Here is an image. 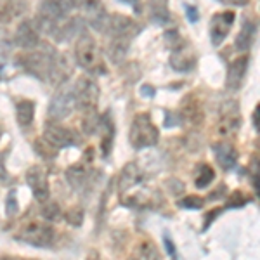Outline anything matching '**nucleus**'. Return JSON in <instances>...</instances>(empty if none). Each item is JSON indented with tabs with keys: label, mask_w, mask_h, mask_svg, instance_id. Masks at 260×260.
<instances>
[{
	"label": "nucleus",
	"mask_w": 260,
	"mask_h": 260,
	"mask_svg": "<svg viewBox=\"0 0 260 260\" xmlns=\"http://www.w3.org/2000/svg\"><path fill=\"white\" fill-rule=\"evenodd\" d=\"M44 137L45 141L50 142L56 149H62V148H77L80 146L83 139L82 136L77 132L75 128L64 127L59 121H50L47 120L44 125Z\"/></svg>",
	"instance_id": "obj_7"
},
{
	"label": "nucleus",
	"mask_w": 260,
	"mask_h": 260,
	"mask_svg": "<svg viewBox=\"0 0 260 260\" xmlns=\"http://www.w3.org/2000/svg\"><path fill=\"white\" fill-rule=\"evenodd\" d=\"M241 127V113L238 108L236 101H228L220 110V120H219V130L220 136L228 137L236 134V130Z\"/></svg>",
	"instance_id": "obj_13"
},
{
	"label": "nucleus",
	"mask_w": 260,
	"mask_h": 260,
	"mask_svg": "<svg viewBox=\"0 0 260 260\" xmlns=\"http://www.w3.org/2000/svg\"><path fill=\"white\" fill-rule=\"evenodd\" d=\"M16 240L26 243V245L37 246V248H49L56 240V231L47 222L33 220L28 222L26 225H23L16 233Z\"/></svg>",
	"instance_id": "obj_6"
},
{
	"label": "nucleus",
	"mask_w": 260,
	"mask_h": 260,
	"mask_svg": "<svg viewBox=\"0 0 260 260\" xmlns=\"http://www.w3.org/2000/svg\"><path fill=\"white\" fill-rule=\"evenodd\" d=\"M248 64H250V56H246V54L229 62L228 75H225V87L229 90L236 92L241 89L243 80L246 77V71H248Z\"/></svg>",
	"instance_id": "obj_15"
},
{
	"label": "nucleus",
	"mask_w": 260,
	"mask_h": 260,
	"mask_svg": "<svg viewBox=\"0 0 260 260\" xmlns=\"http://www.w3.org/2000/svg\"><path fill=\"white\" fill-rule=\"evenodd\" d=\"M142 172L139 170V167L136 163H128V165L123 167L120 174V180H118V189L120 192H125L127 189H132L134 186H137L139 182H142Z\"/></svg>",
	"instance_id": "obj_21"
},
{
	"label": "nucleus",
	"mask_w": 260,
	"mask_h": 260,
	"mask_svg": "<svg viewBox=\"0 0 260 260\" xmlns=\"http://www.w3.org/2000/svg\"><path fill=\"white\" fill-rule=\"evenodd\" d=\"M40 42V30L37 26L35 19H23L16 28L14 44L23 50H30L37 47Z\"/></svg>",
	"instance_id": "obj_14"
},
{
	"label": "nucleus",
	"mask_w": 260,
	"mask_h": 260,
	"mask_svg": "<svg viewBox=\"0 0 260 260\" xmlns=\"http://www.w3.org/2000/svg\"><path fill=\"white\" fill-rule=\"evenodd\" d=\"M0 137H2V127H0Z\"/></svg>",
	"instance_id": "obj_40"
},
{
	"label": "nucleus",
	"mask_w": 260,
	"mask_h": 260,
	"mask_svg": "<svg viewBox=\"0 0 260 260\" xmlns=\"http://www.w3.org/2000/svg\"><path fill=\"white\" fill-rule=\"evenodd\" d=\"M99 85L89 75H82L77 78L73 85V95H75V103H77V110H80L82 113L95 110L99 101Z\"/></svg>",
	"instance_id": "obj_8"
},
{
	"label": "nucleus",
	"mask_w": 260,
	"mask_h": 260,
	"mask_svg": "<svg viewBox=\"0 0 260 260\" xmlns=\"http://www.w3.org/2000/svg\"><path fill=\"white\" fill-rule=\"evenodd\" d=\"M163 241H165L167 251L170 253L172 260H177V250H175V245H174V241H172V238L169 236V234H165V236H163Z\"/></svg>",
	"instance_id": "obj_34"
},
{
	"label": "nucleus",
	"mask_w": 260,
	"mask_h": 260,
	"mask_svg": "<svg viewBox=\"0 0 260 260\" xmlns=\"http://www.w3.org/2000/svg\"><path fill=\"white\" fill-rule=\"evenodd\" d=\"M148 12L149 19L158 26H167L172 23L169 0H148Z\"/></svg>",
	"instance_id": "obj_20"
},
{
	"label": "nucleus",
	"mask_w": 260,
	"mask_h": 260,
	"mask_svg": "<svg viewBox=\"0 0 260 260\" xmlns=\"http://www.w3.org/2000/svg\"><path fill=\"white\" fill-rule=\"evenodd\" d=\"M246 203L245 196H243V192L236 191L233 196L229 198V203H228V208H234V207H243V205Z\"/></svg>",
	"instance_id": "obj_32"
},
{
	"label": "nucleus",
	"mask_w": 260,
	"mask_h": 260,
	"mask_svg": "<svg viewBox=\"0 0 260 260\" xmlns=\"http://www.w3.org/2000/svg\"><path fill=\"white\" fill-rule=\"evenodd\" d=\"M26 0H0V23L7 24L26 12Z\"/></svg>",
	"instance_id": "obj_19"
},
{
	"label": "nucleus",
	"mask_w": 260,
	"mask_h": 260,
	"mask_svg": "<svg viewBox=\"0 0 260 260\" xmlns=\"http://www.w3.org/2000/svg\"><path fill=\"white\" fill-rule=\"evenodd\" d=\"M212 149L222 170H231L238 163V151L229 142H217V144L212 146Z\"/></svg>",
	"instance_id": "obj_18"
},
{
	"label": "nucleus",
	"mask_w": 260,
	"mask_h": 260,
	"mask_svg": "<svg viewBox=\"0 0 260 260\" xmlns=\"http://www.w3.org/2000/svg\"><path fill=\"white\" fill-rule=\"evenodd\" d=\"M219 2H222V4H229V6H245L248 0H219Z\"/></svg>",
	"instance_id": "obj_36"
},
{
	"label": "nucleus",
	"mask_w": 260,
	"mask_h": 260,
	"mask_svg": "<svg viewBox=\"0 0 260 260\" xmlns=\"http://www.w3.org/2000/svg\"><path fill=\"white\" fill-rule=\"evenodd\" d=\"M236 14L233 11H220L212 16L210 21V40L213 47H220L222 42L228 39L231 28L234 24Z\"/></svg>",
	"instance_id": "obj_11"
},
{
	"label": "nucleus",
	"mask_w": 260,
	"mask_h": 260,
	"mask_svg": "<svg viewBox=\"0 0 260 260\" xmlns=\"http://www.w3.org/2000/svg\"><path fill=\"white\" fill-rule=\"evenodd\" d=\"M77 110V103H75V95H73V87L68 85H61L57 89L56 94L52 95L49 104V120L50 121H61Z\"/></svg>",
	"instance_id": "obj_9"
},
{
	"label": "nucleus",
	"mask_w": 260,
	"mask_h": 260,
	"mask_svg": "<svg viewBox=\"0 0 260 260\" xmlns=\"http://www.w3.org/2000/svg\"><path fill=\"white\" fill-rule=\"evenodd\" d=\"M177 205H179L180 208H191V210H200V208H203L205 200L200 198V196H186V198L179 200Z\"/></svg>",
	"instance_id": "obj_28"
},
{
	"label": "nucleus",
	"mask_w": 260,
	"mask_h": 260,
	"mask_svg": "<svg viewBox=\"0 0 260 260\" xmlns=\"http://www.w3.org/2000/svg\"><path fill=\"white\" fill-rule=\"evenodd\" d=\"M184 11H186V16H187V19H189V23H196V21L200 19L198 9H196L194 6H191V4H184Z\"/></svg>",
	"instance_id": "obj_33"
},
{
	"label": "nucleus",
	"mask_w": 260,
	"mask_h": 260,
	"mask_svg": "<svg viewBox=\"0 0 260 260\" xmlns=\"http://www.w3.org/2000/svg\"><path fill=\"white\" fill-rule=\"evenodd\" d=\"M77 7L82 11L83 21H85L89 26L94 28L95 31H104L108 23V14L106 7H104L103 0H77Z\"/></svg>",
	"instance_id": "obj_10"
},
{
	"label": "nucleus",
	"mask_w": 260,
	"mask_h": 260,
	"mask_svg": "<svg viewBox=\"0 0 260 260\" xmlns=\"http://www.w3.org/2000/svg\"><path fill=\"white\" fill-rule=\"evenodd\" d=\"M26 182H28V186H30L35 200H39L40 203H44V201H47L50 198L49 179H47V172H45L44 167L33 165L31 169H28Z\"/></svg>",
	"instance_id": "obj_12"
},
{
	"label": "nucleus",
	"mask_w": 260,
	"mask_h": 260,
	"mask_svg": "<svg viewBox=\"0 0 260 260\" xmlns=\"http://www.w3.org/2000/svg\"><path fill=\"white\" fill-rule=\"evenodd\" d=\"M57 54L59 52H57L52 45L40 40L37 47L24 50L18 57V62L21 68L26 71V73H30L31 77L39 78L42 82H45V80L49 82V77H50V73H52Z\"/></svg>",
	"instance_id": "obj_1"
},
{
	"label": "nucleus",
	"mask_w": 260,
	"mask_h": 260,
	"mask_svg": "<svg viewBox=\"0 0 260 260\" xmlns=\"http://www.w3.org/2000/svg\"><path fill=\"white\" fill-rule=\"evenodd\" d=\"M142 26L136 19L127 18L123 14H110L103 33L108 35V42H118V44L130 45L132 40L141 33Z\"/></svg>",
	"instance_id": "obj_5"
},
{
	"label": "nucleus",
	"mask_w": 260,
	"mask_h": 260,
	"mask_svg": "<svg viewBox=\"0 0 260 260\" xmlns=\"http://www.w3.org/2000/svg\"><path fill=\"white\" fill-rule=\"evenodd\" d=\"M33 149H35V153L39 154V156L45 158V160H52V158L57 156V151L54 148L50 142H47L44 139V137H39V139H35V142H33Z\"/></svg>",
	"instance_id": "obj_26"
},
{
	"label": "nucleus",
	"mask_w": 260,
	"mask_h": 260,
	"mask_svg": "<svg viewBox=\"0 0 260 260\" xmlns=\"http://www.w3.org/2000/svg\"><path fill=\"white\" fill-rule=\"evenodd\" d=\"M0 260H35V258H21V257H12V255H2Z\"/></svg>",
	"instance_id": "obj_38"
},
{
	"label": "nucleus",
	"mask_w": 260,
	"mask_h": 260,
	"mask_svg": "<svg viewBox=\"0 0 260 260\" xmlns=\"http://www.w3.org/2000/svg\"><path fill=\"white\" fill-rule=\"evenodd\" d=\"M120 2H123V4H128L130 7H132L136 12H141V0H120Z\"/></svg>",
	"instance_id": "obj_35"
},
{
	"label": "nucleus",
	"mask_w": 260,
	"mask_h": 260,
	"mask_svg": "<svg viewBox=\"0 0 260 260\" xmlns=\"http://www.w3.org/2000/svg\"><path fill=\"white\" fill-rule=\"evenodd\" d=\"M66 220H68V224L75 225V228H80L83 222V210L82 208H71V210L66 213Z\"/></svg>",
	"instance_id": "obj_30"
},
{
	"label": "nucleus",
	"mask_w": 260,
	"mask_h": 260,
	"mask_svg": "<svg viewBox=\"0 0 260 260\" xmlns=\"http://www.w3.org/2000/svg\"><path fill=\"white\" fill-rule=\"evenodd\" d=\"M82 127H83V132H85L87 136L95 134L101 127V115H98V111L95 110L85 111L83 113V118H82Z\"/></svg>",
	"instance_id": "obj_25"
},
{
	"label": "nucleus",
	"mask_w": 260,
	"mask_h": 260,
	"mask_svg": "<svg viewBox=\"0 0 260 260\" xmlns=\"http://www.w3.org/2000/svg\"><path fill=\"white\" fill-rule=\"evenodd\" d=\"M160 139V130L153 123L149 113H139L134 116L128 130V141L134 149H144L154 146Z\"/></svg>",
	"instance_id": "obj_3"
},
{
	"label": "nucleus",
	"mask_w": 260,
	"mask_h": 260,
	"mask_svg": "<svg viewBox=\"0 0 260 260\" xmlns=\"http://www.w3.org/2000/svg\"><path fill=\"white\" fill-rule=\"evenodd\" d=\"M213 179H215V172H213V169L210 165L203 163V165L200 167L198 177H196L194 184H196V187H198V189H205V187H208L213 182Z\"/></svg>",
	"instance_id": "obj_27"
},
{
	"label": "nucleus",
	"mask_w": 260,
	"mask_h": 260,
	"mask_svg": "<svg viewBox=\"0 0 260 260\" xmlns=\"http://www.w3.org/2000/svg\"><path fill=\"white\" fill-rule=\"evenodd\" d=\"M66 179H68L70 186L75 191L83 192L87 189V186L92 184V172L83 165H73L66 170Z\"/></svg>",
	"instance_id": "obj_17"
},
{
	"label": "nucleus",
	"mask_w": 260,
	"mask_h": 260,
	"mask_svg": "<svg viewBox=\"0 0 260 260\" xmlns=\"http://www.w3.org/2000/svg\"><path fill=\"white\" fill-rule=\"evenodd\" d=\"M258 113H260V106H255V111H253V115H251V120H253L255 130H258Z\"/></svg>",
	"instance_id": "obj_37"
},
{
	"label": "nucleus",
	"mask_w": 260,
	"mask_h": 260,
	"mask_svg": "<svg viewBox=\"0 0 260 260\" xmlns=\"http://www.w3.org/2000/svg\"><path fill=\"white\" fill-rule=\"evenodd\" d=\"M19 207H18V200H16V191L12 189L9 191V194H7V201H6V212L9 217H14L16 213H18Z\"/></svg>",
	"instance_id": "obj_31"
},
{
	"label": "nucleus",
	"mask_w": 260,
	"mask_h": 260,
	"mask_svg": "<svg viewBox=\"0 0 260 260\" xmlns=\"http://www.w3.org/2000/svg\"><path fill=\"white\" fill-rule=\"evenodd\" d=\"M75 61L82 70L90 75H106V64L101 56V50L94 37L87 31H82L75 44Z\"/></svg>",
	"instance_id": "obj_2"
},
{
	"label": "nucleus",
	"mask_w": 260,
	"mask_h": 260,
	"mask_svg": "<svg viewBox=\"0 0 260 260\" xmlns=\"http://www.w3.org/2000/svg\"><path fill=\"white\" fill-rule=\"evenodd\" d=\"M33 118H35V101L23 99L16 103V121H18L19 127H30L33 123Z\"/></svg>",
	"instance_id": "obj_24"
},
{
	"label": "nucleus",
	"mask_w": 260,
	"mask_h": 260,
	"mask_svg": "<svg viewBox=\"0 0 260 260\" xmlns=\"http://www.w3.org/2000/svg\"><path fill=\"white\" fill-rule=\"evenodd\" d=\"M179 118L180 121H187V123H191V125H200L201 121H203V110H201V104H200V101L196 99V95L189 94L182 101Z\"/></svg>",
	"instance_id": "obj_16"
},
{
	"label": "nucleus",
	"mask_w": 260,
	"mask_h": 260,
	"mask_svg": "<svg viewBox=\"0 0 260 260\" xmlns=\"http://www.w3.org/2000/svg\"><path fill=\"white\" fill-rule=\"evenodd\" d=\"M255 33H257V24L246 19L236 37V44H234L236 50H240V52H248L255 42Z\"/></svg>",
	"instance_id": "obj_22"
},
{
	"label": "nucleus",
	"mask_w": 260,
	"mask_h": 260,
	"mask_svg": "<svg viewBox=\"0 0 260 260\" xmlns=\"http://www.w3.org/2000/svg\"><path fill=\"white\" fill-rule=\"evenodd\" d=\"M128 260H161V255L154 246V243H151L149 240H142L134 246Z\"/></svg>",
	"instance_id": "obj_23"
},
{
	"label": "nucleus",
	"mask_w": 260,
	"mask_h": 260,
	"mask_svg": "<svg viewBox=\"0 0 260 260\" xmlns=\"http://www.w3.org/2000/svg\"><path fill=\"white\" fill-rule=\"evenodd\" d=\"M165 39L169 42L172 52H170V66L175 71H180V73H186V71H191L196 64V54L194 50L182 37L179 35L175 30L167 31Z\"/></svg>",
	"instance_id": "obj_4"
},
{
	"label": "nucleus",
	"mask_w": 260,
	"mask_h": 260,
	"mask_svg": "<svg viewBox=\"0 0 260 260\" xmlns=\"http://www.w3.org/2000/svg\"><path fill=\"white\" fill-rule=\"evenodd\" d=\"M141 94H142V95H153V94H154V90H151V87H149V85H144V87H142V90H141Z\"/></svg>",
	"instance_id": "obj_39"
},
{
	"label": "nucleus",
	"mask_w": 260,
	"mask_h": 260,
	"mask_svg": "<svg viewBox=\"0 0 260 260\" xmlns=\"http://www.w3.org/2000/svg\"><path fill=\"white\" fill-rule=\"evenodd\" d=\"M45 207L42 208V215L45 217L47 220H57L61 217V208L57 207V203H54V201H44Z\"/></svg>",
	"instance_id": "obj_29"
}]
</instances>
